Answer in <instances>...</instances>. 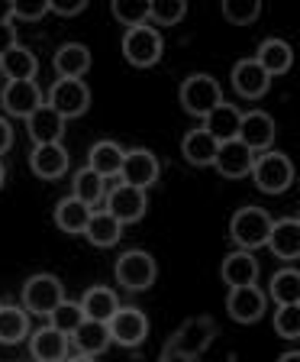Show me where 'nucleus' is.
<instances>
[{
	"label": "nucleus",
	"instance_id": "nucleus-7",
	"mask_svg": "<svg viewBox=\"0 0 300 362\" xmlns=\"http://www.w3.org/2000/svg\"><path fill=\"white\" fill-rule=\"evenodd\" d=\"M49 107L59 113L61 120L81 117V113H88V107H90V88L84 81L59 78V81L49 88Z\"/></svg>",
	"mask_w": 300,
	"mask_h": 362
},
{
	"label": "nucleus",
	"instance_id": "nucleus-38",
	"mask_svg": "<svg viewBox=\"0 0 300 362\" xmlns=\"http://www.w3.org/2000/svg\"><path fill=\"white\" fill-rule=\"evenodd\" d=\"M223 16L236 26H248V23H256L262 16V4L258 0H226Z\"/></svg>",
	"mask_w": 300,
	"mask_h": 362
},
{
	"label": "nucleus",
	"instance_id": "nucleus-29",
	"mask_svg": "<svg viewBox=\"0 0 300 362\" xmlns=\"http://www.w3.org/2000/svg\"><path fill=\"white\" fill-rule=\"evenodd\" d=\"M84 236H88L90 246H97V249L116 246L123 236V223L116 217H110L107 211H94L88 220V226H84Z\"/></svg>",
	"mask_w": 300,
	"mask_h": 362
},
{
	"label": "nucleus",
	"instance_id": "nucleus-20",
	"mask_svg": "<svg viewBox=\"0 0 300 362\" xmlns=\"http://www.w3.org/2000/svg\"><path fill=\"white\" fill-rule=\"evenodd\" d=\"M223 281L229 288H246V285H256L258 281V259L246 249H236L229 256L223 259V269H220Z\"/></svg>",
	"mask_w": 300,
	"mask_h": 362
},
{
	"label": "nucleus",
	"instance_id": "nucleus-17",
	"mask_svg": "<svg viewBox=\"0 0 300 362\" xmlns=\"http://www.w3.org/2000/svg\"><path fill=\"white\" fill-rule=\"evenodd\" d=\"M68 349H71V339L49 324L39 327V330L30 337V353L36 362H65Z\"/></svg>",
	"mask_w": 300,
	"mask_h": 362
},
{
	"label": "nucleus",
	"instance_id": "nucleus-37",
	"mask_svg": "<svg viewBox=\"0 0 300 362\" xmlns=\"http://www.w3.org/2000/svg\"><path fill=\"white\" fill-rule=\"evenodd\" d=\"M113 16H116V23H123L126 30H133V26L149 23V4H145V0H116V4H113Z\"/></svg>",
	"mask_w": 300,
	"mask_h": 362
},
{
	"label": "nucleus",
	"instance_id": "nucleus-9",
	"mask_svg": "<svg viewBox=\"0 0 300 362\" xmlns=\"http://www.w3.org/2000/svg\"><path fill=\"white\" fill-rule=\"evenodd\" d=\"M213 333H217V324H213L210 317H191V320H184V327L172 337L168 349L178 356H188V359H197V356L213 343Z\"/></svg>",
	"mask_w": 300,
	"mask_h": 362
},
{
	"label": "nucleus",
	"instance_id": "nucleus-28",
	"mask_svg": "<svg viewBox=\"0 0 300 362\" xmlns=\"http://www.w3.org/2000/svg\"><path fill=\"white\" fill-rule=\"evenodd\" d=\"M116 308H120V301H116V294H113L107 285L88 288V291H84V298H81L84 320H100V324H107V320L116 314Z\"/></svg>",
	"mask_w": 300,
	"mask_h": 362
},
{
	"label": "nucleus",
	"instance_id": "nucleus-42",
	"mask_svg": "<svg viewBox=\"0 0 300 362\" xmlns=\"http://www.w3.org/2000/svg\"><path fill=\"white\" fill-rule=\"evenodd\" d=\"M13 45H20L16 42V26L13 23H4V26H0V59H4Z\"/></svg>",
	"mask_w": 300,
	"mask_h": 362
},
{
	"label": "nucleus",
	"instance_id": "nucleus-24",
	"mask_svg": "<svg viewBox=\"0 0 300 362\" xmlns=\"http://www.w3.org/2000/svg\"><path fill=\"white\" fill-rule=\"evenodd\" d=\"M52 65H55V75L59 78L81 81V78L88 75V68H90V49L81 45V42H65L59 52H55Z\"/></svg>",
	"mask_w": 300,
	"mask_h": 362
},
{
	"label": "nucleus",
	"instance_id": "nucleus-2",
	"mask_svg": "<svg viewBox=\"0 0 300 362\" xmlns=\"http://www.w3.org/2000/svg\"><path fill=\"white\" fill-rule=\"evenodd\" d=\"M271 214L265 207H242V211L233 214L229 220V236L239 249L252 252L258 246H268V233H271Z\"/></svg>",
	"mask_w": 300,
	"mask_h": 362
},
{
	"label": "nucleus",
	"instance_id": "nucleus-31",
	"mask_svg": "<svg viewBox=\"0 0 300 362\" xmlns=\"http://www.w3.org/2000/svg\"><path fill=\"white\" fill-rule=\"evenodd\" d=\"M217 149L220 143L213 139L207 129H191L188 136H184V143H181V152H184V158H188L191 165H213V158H217Z\"/></svg>",
	"mask_w": 300,
	"mask_h": 362
},
{
	"label": "nucleus",
	"instance_id": "nucleus-18",
	"mask_svg": "<svg viewBox=\"0 0 300 362\" xmlns=\"http://www.w3.org/2000/svg\"><path fill=\"white\" fill-rule=\"evenodd\" d=\"M233 88L239 98L258 100L262 94H268L271 78L265 75L262 65H258L256 59H242V62H236V68H233Z\"/></svg>",
	"mask_w": 300,
	"mask_h": 362
},
{
	"label": "nucleus",
	"instance_id": "nucleus-13",
	"mask_svg": "<svg viewBox=\"0 0 300 362\" xmlns=\"http://www.w3.org/2000/svg\"><path fill=\"white\" fill-rule=\"evenodd\" d=\"M162 175V165H158V156L149 149H129L123 156V168H120V181L123 185H133L139 191H149L152 185Z\"/></svg>",
	"mask_w": 300,
	"mask_h": 362
},
{
	"label": "nucleus",
	"instance_id": "nucleus-34",
	"mask_svg": "<svg viewBox=\"0 0 300 362\" xmlns=\"http://www.w3.org/2000/svg\"><path fill=\"white\" fill-rule=\"evenodd\" d=\"M271 298L278 301V308L300 301V272L297 269H281L271 279Z\"/></svg>",
	"mask_w": 300,
	"mask_h": 362
},
{
	"label": "nucleus",
	"instance_id": "nucleus-21",
	"mask_svg": "<svg viewBox=\"0 0 300 362\" xmlns=\"http://www.w3.org/2000/svg\"><path fill=\"white\" fill-rule=\"evenodd\" d=\"M123 156H126V149H123L120 143H113V139H100V143L90 146L88 152V168L90 172H97L100 178H120V168H123Z\"/></svg>",
	"mask_w": 300,
	"mask_h": 362
},
{
	"label": "nucleus",
	"instance_id": "nucleus-39",
	"mask_svg": "<svg viewBox=\"0 0 300 362\" xmlns=\"http://www.w3.org/2000/svg\"><path fill=\"white\" fill-rule=\"evenodd\" d=\"M275 333L281 339H297L300 337V308L297 304H287V308L275 310Z\"/></svg>",
	"mask_w": 300,
	"mask_h": 362
},
{
	"label": "nucleus",
	"instance_id": "nucleus-30",
	"mask_svg": "<svg viewBox=\"0 0 300 362\" xmlns=\"http://www.w3.org/2000/svg\"><path fill=\"white\" fill-rule=\"evenodd\" d=\"M68 339L75 343V349L81 356H100L110 346V330H107V324H100V320H81V327Z\"/></svg>",
	"mask_w": 300,
	"mask_h": 362
},
{
	"label": "nucleus",
	"instance_id": "nucleus-12",
	"mask_svg": "<svg viewBox=\"0 0 300 362\" xmlns=\"http://www.w3.org/2000/svg\"><path fill=\"white\" fill-rule=\"evenodd\" d=\"M226 310L236 324H256L262 320L268 310V294L258 285H246V288H229L226 294Z\"/></svg>",
	"mask_w": 300,
	"mask_h": 362
},
{
	"label": "nucleus",
	"instance_id": "nucleus-47",
	"mask_svg": "<svg viewBox=\"0 0 300 362\" xmlns=\"http://www.w3.org/2000/svg\"><path fill=\"white\" fill-rule=\"evenodd\" d=\"M278 362H300V353H297V349H291V353H284Z\"/></svg>",
	"mask_w": 300,
	"mask_h": 362
},
{
	"label": "nucleus",
	"instance_id": "nucleus-26",
	"mask_svg": "<svg viewBox=\"0 0 300 362\" xmlns=\"http://www.w3.org/2000/svg\"><path fill=\"white\" fill-rule=\"evenodd\" d=\"M39 59L26 49V45H13L4 59H0V75L7 81H36Z\"/></svg>",
	"mask_w": 300,
	"mask_h": 362
},
{
	"label": "nucleus",
	"instance_id": "nucleus-25",
	"mask_svg": "<svg viewBox=\"0 0 300 362\" xmlns=\"http://www.w3.org/2000/svg\"><path fill=\"white\" fill-rule=\"evenodd\" d=\"M256 62L262 65V71L268 78L287 75V71H291V65H294V49L284 42V39H265V42L258 45Z\"/></svg>",
	"mask_w": 300,
	"mask_h": 362
},
{
	"label": "nucleus",
	"instance_id": "nucleus-8",
	"mask_svg": "<svg viewBox=\"0 0 300 362\" xmlns=\"http://www.w3.org/2000/svg\"><path fill=\"white\" fill-rule=\"evenodd\" d=\"M107 330H110V343H120L126 349L143 346L149 337V317L139 308H116V314L107 320Z\"/></svg>",
	"mask_w": 300,
	"mask_h": 362
},
{
	"label": "nucleus",
	"instance_id": "nucleus-41",
	"mask_svg": "<svg viewBox=\"0 0 300 362\" xmlns=\"http://www.w3.org/2000/svg\"><path fill=\"white\" fill-rule=\"evenodd\" d=\"M59 13V16H75L81 10H88V0H49V13Z\"/></svg>",
	"mask_w": 300,
	"mask_h": 362
},
{
	"label": "nucleus",
	"instance_id": "nucleus-15",
	"mask_svg": "<svg viewBox=\"0 0 300 362\" xmlns=\"http://www.w3.org/2000/svg\"><path fill=\"white\" fill-rule=\"evenodd\" d=\"M252 165H256V152L246 149L239 139L220 143L217 158H213V168H217L223 178H246V175H252Z\"/></svg>",
	"mask_w": 300,
	"mask_h": 362
},
{
	"label": "nucleus",
	"instance_id": "nucleus-32",
	"mask_svg": "<svg viewBox=\"0 0 300 362\" xmlns=\"http://www.w3.org/2000/svg\"><path fill=\"white\" fill-rule=\"evenodd\" d=\"M26 333H30V314L26 310L13 308V304L0 308V343L4 346H13V343L26 339Z\"/></svg>",
	"mask_w": 300,
	"mask_h": 362
},
{
	"label": "nucleus",
	"instance_id": "nucleus-11",
	"mask_svg": "<svg viewBox=\"0 0 300 362\" xmlns=\"http://www.w3.org/2000/svg\"><path fill=\"white\" fill-rule=\"evenodd\" d=\"M145 207H149L145 191L133 188V185L116 181V185L107 191V207H104V211L110 214V217H116L120 223H136V220H143L145 217Z\"/></svg>",
	"mask_w": 300,
	"mask_h": 362
},
{
	"label": "nucleus",
	"instance_id": "nucleus-16",
	"mask_svg": "<svg viewBox=\"0 0 300 362\" xmlns=\"http://www.w3.org/2000/svg\"><path fill=\"white\" fill-rule=\"evenodd\" d=\"M30 168H32V175H39L42 181H59L61 175L68 172V149L61 143L32 146Z\"/></svg>",
	"mask_w": 300,
	"mask_h": 362
},
{
	"label": "nucleus",
	"instance_id": "nucleus-48",
	"mask_svg": "<svg viewBox=\"0 0 300 362\" xmlns=\"http://www.w3.org/2000/svg\"><path fill=\"white\" fill-rule=\"evenodd\" d=\"M4 181H7V172H4V162H0V188H4Z\"/></svg>",
	"mask_w": 300,
	"mask_h": 362
},
{
	"label": "nucleus",
	"instance_id": "nucleus-23",
	"mask_svg": "<svg viewBox=\"0 0 300 362\" xmlns=\"http://www.w3.org/2000/svg\"><path fill=\"white\" fill-rule=\"evenodd\" d=\"M268 246L278 259H297L300 256V220L297 217H281L271 223Z\"/></svg>",
	"mask_w": 300,
	"mask_h": 362
},
{
	"label": "nucleus",
	"instance_id": "nucleus-1",
	"mask_svg": "<svg viewBox=\"0 0 300 362\" xmlns=\"http://www.w3.org/2000/svg\"><path fill=\"white\" fill-rule=\"evenodd\" d=\"M297 172H294V162L284 156V152H262L256 156V165H252V181L256 188H262L265 194H284L287 188L294 185Z\"/></svg>",
	"mask_w": 300,
	"mask_h": 362
},
{
	"label": "nucleus",
	"instance_id": "nucleus-22",
	"mask_svg": "<svg viewBox=\"0 0 300 362\" xmlns=\"http://www.w3.org/2000/svg\"><path fill=\"white\" fill-rule=\"evenodd\" d=\"M239 120H242V110L236 104H217L207 117H203V127L207 133L217 139V143H229V139H236V133H239Z\"/></svg>",
	"mask_w": 300,
	"mask_h": 362
},
{
	"label": "nucleus",
	"instance_id": "nucleus-43",
	"mask_svg": "<svg viewBox=\"0 0 300 362\" xmlns=\"http://www.w3.org/2000/svg\"><path fill=\"white\" fill-rule=\"evenodd\" d=\"M10 146H13V127H10V123L0 117V156H4Z\"/></svg>",
	"mask_w": 300,
	"mask_h": 362
},
{
	"label": "nucleus",
	"instance_id": "nucleus-33",
	"mask_svg": "<svg viewBox=\"0 0 300 362\" xmlns=\"http://www.w3.org/2000/svg\"><path fill=\"white\" fill-rule=\"evenodd\" d=\"M104 194H107V181L100 178L97 172L81 168V172L75 175V191H71V197H78V201L88 204V207H97V204L104 201Z\"/></svg>",
	"mask_w": 300,
	"mask_h": 362
},
{
	"label": "nucleus",
	"instance_id": "nucleus-45",
	"mask_svg": "<svg viewBox=\"0 0 300 362\" xmlns=\"http://www.w3.org/2000/svg\"><path fill=\"white\" fill-rule=\"evenodd\" d=\"M162 362H197V359H188V356H178V353H172V349L165 346V353H162Z\"/></svg>",
	"mask_w": 300,
	"mask_h": 362
},
{
	"label": "nucleus",
	"instance_id": "nucleus-19",
	"mask_svg": "<svg viewBox=\"0 0 300 362\" xmlns=\"http://www.w3.org/2000/svg\"><path fill=\"white\" fill-rule=\"evenodd\" d=\"M26 133L36 146H49V143H61V133H65V120L52 110L49 104H42L39 110H32L26 117Z\"/></svg>",
	"mask_w": 300,
	"mask_h": 362
},
{
	"label": "nucleus",
	"instance_id": "nucleus-27",
	"mask_svg": "<svg viewBox=\"0 0 300 362\" xmlns=\"http://www.w3.org/2000/svg\"><path fill=\"white\" fill-rule=\"evenodd\" d=\"M90 214H94V207H88V204H81L78 197H61L59 204H55V226H59L61 233H84V226H88Z\"/></svg>",
	"mask_w": 300,
	"mask_h": 362
},
{
	"label": "nucleus",
	"instance_id": "nucleus-44",
	"mask_svg": "<svg viewBox=\"0 0 300 362\" xmlns=\"http://www.w3.org/2000/svg\"><path fill=\"white\" fill-rule=\"evenodd\" d=\"M13 23V0H0V26Z\"/></svg>",
	"mask_w": 300,
	"mask_h": 362
},
{
	"label": "nucleus",
	"instance_id": "nucleus-5",
	"mask_svg": "<svg viewBox=\"0 0 300 362\" xmlns=\"http://www.w3.org/2000/svg\"><path fill=\"white\" fill-rule=\"evenodd\" d=\"M178 98H181V107H184L191 117H207L217 104H223V90H220L217 78L191 75V78H184Z\"/></svg>",
	"mask_w": 300,
	"mask_h": 362
},
{
	"label": "nucleus",
	"instance_id": "nucleus-3",
	"mask_svg": "<svg viewBox=\"0 0 300 362\" xmlns=\"http://www.w3.org/2000/svg\"><path fill=\"white\" fill-rule=\"evenodd\" d=\"M165 52V42H162V33L143 23V26H133V30L123 33V59L136 68H152Z\"/></svg>",
	"mask_w": 300,
	"mask_h": 362
},
{
	"label": "nucleus",
	"instance_id": "nucleus-10",
	"mask_svg": "<svg viewBox=\"0 0 300 362\" xmlns=\"http://www.w3.org/2000/svg\"><path fill=\"white\" fill-rule=\"evenodd\" d=\"M275 136H278V129H275V117H271V113H265V110L242 113L236 139H239L246 149H252L256 156H262V152H268L271 146H275Z\"/></svg>",
	"mask_w": 300,
	"mask_h": 362
},
{
	"label": "nucleus",
	"instance_id": "nucleus-14",
	"mask_svg": "<svg viewBox=\"0 0 300 362\" xmlns=\"http://www.w3.org/2000/svg\"><path fill=\"white\" fill-rule=\"evenodd\" d=\"M0 104H4L7 113L26 120L32 110L42 107V90H39L36 81H7L4 90H0Z\"/></svg>",
	"mask_w": 300,
	"mask_h": 362
},
{
	"label": "nucleus",
	"instance_id": "nucleus-46",
	"mask_svg": "<svg viewBox=\"0 0 300 362\" xmlns=\"http://www.w3.org/2000/svg\"><path fill=\"white\" fill-rule=\"evenodd\" d=\"M65 362H97L94 356H81V353H75V356H68Z\"/></svg>",
	"mask_w": 300,
	"mask_h": 362
},
{
	"label": "nucleus",
	"instance_id": "nucleus-35",
	"mask_svg": "<svg viewBox=\"0 0 300 362\" xmlns=\"http://www.w3.org/2000/svg\"><path fill=\"white\" fill-rule=\"evenodd\" d=\"M184 16H188V4L184 0H155V4H149L152 26H178Z\"/></svg>",
	"mask_w": 300,
	"mask_h": 362
},
{
	"label": "nucleus",
	"instance_id": "nucleus-36",
	"mask_svg": "<svg viewBox=\"0 0 300 362\" xmlns=\"http://www.w3.org/2000/svg\"><path fill=\"white\" fill-rule=\"evenodd\" d=\"M81 320H84L81 304H75V301H61L59 308L49 314V327H55V330L65 333V337H71V333L81 327Z\"/></svg>",
	"mask_w": 300,
	"mask_h": 362
},
{
	"label": "nucleus",
	"instance_id": "nucleus-4",
	"mask_svg": "<svg viewBox=\"0 0 300 362\" xmlns=\"http://www.w3.org/2000/svg\"><path fill=\"white\" fill-rule=\"evenodd\" d=\"M61 301H65V288L49 272H39L23 285V310H30L36 317H49Z\"/></svg>",
	"mask_w": 300,
	"mask_h": 362
},
{
	"label": "nucleus",
	"instance_id": "nucleus-40",
	"mask_svg": "<svg viewBox=\"0 0 300 362\" xmlns=\"http://www.w3.org/2000/svg\"><path fill=\"white\" fill-rule=\"evenodd\" d=\"M49 13V0H13V20H42Z\"/></svg>",
	"mask_w": 300,
	"mask_h": 362
},
{
	"label": "nucleus",
	"instance_id": "nucleus-6",
	"mask_svg": "<svg viewBox=\"0 0 300 362\" xmlns=\"http://www.w3.org/2000/svg\"><path fill=\"white\" fill-rule=\"evenodd\" d=\"M155 275H158V265L145 249H129V252H123L116 259V281L126 291H145L155 281Z\"/></svg>",
	"mask_w": 300,
	"mask_h": 362
}]
</instances>
